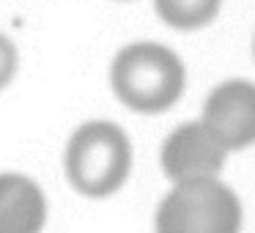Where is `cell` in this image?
Instances as JSON below:
<instances>
[{
	"mask_svg": "<svg viewBox=\"0 0 255 233\" xmlns=\"http://www.w3.org/2000/svg\"><path fill=\"white\" fill-rule=\"evenodd\" d=\"M66 178L77 192L105 198L121 189L132 167L129 140L116 123L91 121L72 134L66 145Z\"/></svg>",
	"mask_w": 255,
	"mask_h": 233,
	"instance_id": "cell-2",
	"label": "cell"
},
{
	"mask_svg": "<svg viewBox=\"0 0 255 233\" xmlns=\"http://www.w3.org/2000/svg\"><path fill=\"white\" fill-rule=\"evenodd\" d=\"M228 151L217 143V137L200 121L178 126L162 145V167L165 176L176 184L209 181L225 165Z\"/></svg>",
	"mask_w": 255,
	"mask_h": 233,
	"instance_id": "cell-5",
	"label": "cell"
},
{
	"mask_svg": "<svg viewBox=\"0 0 255 233\" xmlns=\"http://www.w3.org/2000/svg\"><path fill=\"white\" fill-rule=\"evenodd\" d=\"M203 123L225 151H239L255 143V85L228 80L209 96Z\"/></svg>",
	"mask_w": 255,
	"mask_h": 233,
	"instance_id": "cell-4",
	"label": "cell"
},
{
	"mask_svg": "<svg viewBox=\"0 0 255 233\" xmlns=\"http://www.w3.org/2000/svg\"><path fill=\"white\" fill-rule=\"evenodd\" d=\"M17 72V50L14 44L0 33V88H6Z\"/></svg>",
	"mask_w": 255,
	"mask_h": 233,
	"instance_id": "cell-8",
	"label": "cell"
},
{
	"mask_svg": "<svg viewBox=\"0 0 255 233\" xmlns=\"http://www.w3.org/2000/svg\"><path fill=\"white\" fill-rule=\"evenodd\" d=\"M220 3L222 0H154L156 14L178 30H195L209 25L220 11Z\"/></svg>",
	"mask_w": 255,
	"mask_h": 233,
	"instance_id": "cell-7",
	"label": "cell"
},
{
	"mask_svg": "<svg viewBox=\"0 0 255 233\" xmlns=\"http://www.w3.org/2000/svg\"><path fill=\"white\" fill-rule=\"evenodd\" d=\"M47 203L36 181L17 173L0 176V233H39Z\"/></svg>",
	"mask_w": 255,
	"mask_h": 233,
	"instance_id": "cell-6",
	"label": "cell"
},
{
	"mask_svg": "<svg viewBox=\"0 0 255 233\" xmlns=\"http://www.w3.org/2000/svg\"><path fill=\"white\" fill-rule=\"evenodd\" d=\"M239 198L217 178L176 184L156 211V233H239Z\"/></svg>",
	"mask_w": 255,
	"mask_h": 233,
	"instance_id": "cell-3",
	"label": "cell"
},
{
	"mask_svg": "<svg viewBox=\"0 0 255 233\" xmlns=\"http://www.w3.org/2000/svg\"><path fill=\"white\" fill-rule=\"evenodd\" d=\"M110 85L127 107L162 113L184 94V66L167 47L154 41L129 44L110 66Z\"/></svg>",
	"mask_w": 255,
	"mask_h": 233,
	"instance_id": "cell-1",
	"label": "cell"
}]
</instances>
